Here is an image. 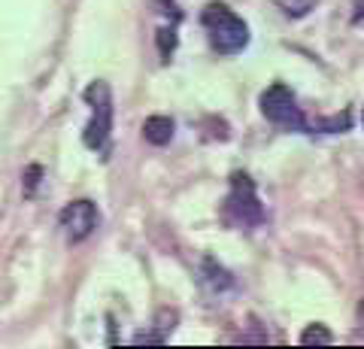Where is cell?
<instances>
[{"mask_svg": "<svg viewBox=\"0 0 364 349\" xmlns=\"http://www.w3.org/2000/svg\"><path fill=\"white\" fill-rule=\"evenodd\" d=\"M40 176H43V167L40 164H31L28 171H25V176H21V179H25V195L28 198H33V191H37V186H40Z\"/></svg>", "mask_w": 364, "mask_h": 349, "instance_id": "obj_11", "label": "cell"}, {"mask_svg": "<svg viewBox=\"0 0 364 349\" xmlns=\"http://www.w3.org/2000/svg\"><path fill=\"white\" fill-rule=\"evenodd\" d=\"M328 346L334 343V334L325 328V325H306L304 334H301V346Z\"/></svg>", "mask_w": 364, "mask_h": 349, "instance_id": "obj_7", "label": "cell"}, {"mask_svg": "<svg viewBox=\"0 0 364 349\" xmlns=\"http://www.w3.org/2000/svg\"><path fill=\"white\" fill-rule=\"evenodd\" d=\"M88 100V107H91V119H88V125L82 131V143L88 146L91 152H97V155H104L107 159V152H109V137H112V92H109V85L107 82H91L85 88V95Z\"/></svg>", "mask_w": 364, "mask_h": 349, "instance_id": "obj_3", "label": "cell"}, {"mask_svg": "<svg viewBox=\"0 0 364 349\" xmlns=\"http://www.w3.org/2000/svg\"><path fill=\"white\" fill-rule=\"evenodd\" d=\"M261 112H264V119L273 122V125L279 128H289V131H306L310 134V122H306V116L301 112L298 100H294L291 88L282 85V82H273L267 92H261Z\"/></svg>", "mask_w": 364, "mask_h": 349, "instance_id": "obj_4", "label": "cell"}, {"mask_svg": "<svg viewBox=\"0 0 364 349\" xmlns=\"http://www.w3.org/2000/svg\"><path fill=\"white\" fill-rule=\"evenodd\" d=\"M222 219H225V225H231V228H246V231L264 225L267 213H264V204L258 200L255 183L249 173H243V171L231 173V191H228V198L222 204Z\"/></svg>", "mask_w": 364, "mask_h": 349, "instance_id": "obj_2", "label": "cell"}, {"mask_svg": "<svg viewBox=\"0 0 364 349\" xmlns=\"http://www.w3.org/2000/svg\"><path fill=\"white\" fill-rule=\"evenodd\" d=\"M273 4H277L282 13L286 16H294V18H301V16H306L313 9V4L316 0H273Z\"/></svg>", "mask_w": 364, "mask_h": 349, "instance_id": "obj_9", "label": "cell"}, {"mask_svg": "<svg viewBox=\"0 0 364 349\" xmlns=\"http://www.w3.org/2000/svg\"><path fill=\"white\" fill-rule=\"evenodd\" d=\"M361 122H364V112H361Z\"/></svg>", "mask_w": 364, "mask_h": 349, "instance_id": "obj_13", "label": "cell"}, {"mask_svg": "<svg viewBox=\"0 0 364 349\" xmlns=\"http://www.w3.org/2000/svg\"><path fill=\"white\" fill-rule=\"evenodd\" d=\"M97 222H100L97 204L95 200H88V198H79V200H70V204L61 210L58 228H61L67 243H82V240H88L91 234H95Z\"/></svg>", "mask_w": 364, "mask_h": 349, "instance_id": "obj_5", "label": "cell"}, {"mask_svg": "<svg viewBox=\"0 0 364 349\" xmlns=\"http://www.w3.org/2000/svg\"><path fill=\"white\" fill-rule=\"evenodd\" d=\"M200 25L207 31L213 52L225 55V58L228 55H240L249 46V25L228 4H219V0L207 4L200 13Z\"/></svg>", "mask_w": 364, "mask_h": 349, "instance_id": "obj_1", "label": "cell"}, {"mask_svg": "<svg viewBox=\"0 0 364 349\" xmlns=\"http://www.w3.org/2000/svg\"><path fill=\"white\" fill-rule=\"evenodd\" d=\"M203 270H207V279L213 283V289H219V291H222V289H231V283H234L231 274H228L222 264H215L213 258H207V262H203Z\"/></svg>", "mask_w": 364, "mask_h": 349, "instance_id": "obj_8", "label": "cell"}, {"mask_svg": "<svg viewBox=\"0 0 364 349\" xmlns=\"http://www.w3.org/2000/svg\"><path fill=\"white\" fill-rule=\"evenodd\" d=\"M173 131H176V125L170 116H149L143 122V140L152 146H167L173 140Z\"/></svg>", "mask_w": 364, "mask_h": 349, "instance_id": "obj_6", "label": "cell"}, {"mask_svg": "<svg viewBox=\"0 0 364 349\" xmlns=\"http://www.w3.org/2000/svg\"><path fill=\"white\" fill-rule=\"evenodd\" d=\"M358 325H361V331H364V298H361V304H358Z\"/></svg>", "mask_w": 364, "mask_h": 349, "instance_id": "obj_12", "label": "cell"}, {"mask_svg": "<svg viewBox=\"0 0 364 349\" xmlns=\"http://www.w3.org/2000/svg\"><path fill=\"white\" fill-rule=\"evenodd\" d=\"M158 49H161V58L167 61L176 49V28H161L158 31Z\"/></svg>", "mask_w": 364, "mask_h": 349, "instance_id": "obj_10", "label": "cell"}]
</instances>
